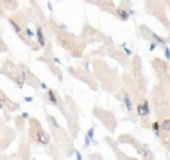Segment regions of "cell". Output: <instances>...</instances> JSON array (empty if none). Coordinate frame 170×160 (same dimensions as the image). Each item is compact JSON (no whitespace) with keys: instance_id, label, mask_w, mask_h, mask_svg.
I'll use <instances>...</instances> for the list:
<instances>
[{"instance_id":"6","label":"cell","mask_w":170,"mask_h":160,"mask_svg":"<svg viewBox=\"0 0 170 160\" xmlns=\"http://www.w3.org/2000/svg\"><path fill=\"white\" fill-rule=\"evenodd\" d=\"M136 112H137L139 117H146V115H149V103H148V100H143L142 103H139Z\"/></svg>"},{"instance_id":"3","label":"cell","mask_w":170,"mask_h":160,"mask_svg":"<svg viewBox=\"0 0 170 160\" xmlns=\"http://www.w3.org/2000/svg\"><path fill=\"white\" fill-rule=\"evenodd\" d=\"M93 112H94L100 120L104 121L103 124L109 127V130H113V129H115V118H113V115H112L111 112H107V111H104V109H100V108H94Z\"/></svg>"},{"instance_id":"21","label":"cell","mask_w":170,"mask_h":160,"mask_svg":"<svg viewBox=\"0 0 170 160\" xmlns=\"http://www.w3.org/2000/svg\"><path fill=\"white\" fill-rule=\"evenodd\" d=\"M124 51H125V54H127V56H131V51H130V49H127V48H125Z\"/></svg>"},{"instance_id":"12","label":"cell","mask_w":170,"mask_h":160,"mask_svg":"<svg viewBox=\"0 0 170 160\" xmlns=\"http://www.w3.org/2000/svg\"><path fill=\"white\" fill-rule=\"evenodd\" d=\"M116 15H118V18L121 21H127L128 16H130V12L125 11V9H118V11H116Z\"/></svg>"},{"instance_id":"7","label":"cell","mask_w":170,"mask_h":160,"mask_svg":"<svg viewBox=\"0 0 170 160\" xmlns=\"http://www.w3.org/2000/svg\"><path fill=\"white\" fill-rule=\"evenodd\" d=\"M0 103L6 105V106H8V108L11 109V111H16V109H18V105L9 100V99H8V96H6V94L2 91V90H0Z\"/></svg>"},{"instance_id":"2","label":"cell","mask_w":170,"mask_h":160,"mask_svg":"<svg viewBox=\"0 0 170 160\" xmlns=\"http://www.w3.org/2000/svg\"><path fill=\"white\" fill-rule=\"evenodd\" d=\"M14 138H15V130L3 126L0 127V151L8 148V145L14 141Z\"/></svg>"},{"instance_id":"11","label":"cell","mask_w":170,"mask_h":160,"mask_svg":"<svg viewBox=\"0 0 170 160\" xmlns=\"http://www.w3.org/2000/svg\"><path fill=\"white\" fill-rule=\"evenodd\" d=\"M25 118L23 117V115H18V117L15 118V121H16V129L20 130V132H23L24 130V127H25V121H24Z\"/></svg>"},{"instance_id":"15","label":"cell","mask_w":170,"mask_h":160,"mask_svg":"<svg viewBox=\"0 0 170 160\" xmlns=\"http://www.w3.org/2000/svg\"><path fill=\"white\" fill-rule=\"evenodd\" d=\"M87 136L91 141H94V127H89V130L87 132Z\"/></svg>"},{"instance_id":"19","label":"cell","mask_w":170,"mask_h":160,"mask_svg":"<svg viewBox=\"0 0 170 160\" xmlns=\"http://www.w3.org/2000/svg\"><path fill=\"white\" fill-rule=\"evenodd\" d=\"M75 154H76V160H82V156H81L79 151H75Z\"/></svg>"},{"instance_id":"1","label":"cell","mask_w":170,"mask_h":160,"mask_svg":"<svg viewBox=\"0 0 170 160\" xmlns=\"http://www.w3.org/2000/svg\"><path fill=\"white\" fill-rule=\"evenodd\" d=\"M29 139L36 145L49 144V133H46V130L42 127L40 121L34 117H31L29 120Z\"/></svg>"},{"instance_id":"16","label":"cell","mask_w":170,"mask_h":160,"mask_svg":"<svg viewBox=\"0 0 170 160\" xmlns=\"http://www.w3.org/2000/svg\"><path fill=\"white\" fill-rule=\"evenodd\" d=\"M24 33L27 34V38H33V36H34V33H33L29 27H25V29H24Z\"/></svg>"},{"instance_id":"13","label":"cell","mask_w":170,"mask_h":160,"mask_svg":"<svg viewBox=\"0 0 170 160\" xmlns=\"http://www.w3.org/2000/svg\"><path fill=\"white\" fill-rule=\"evenodd\" d=\"M152 130H154V133H155V136H160V121H154V123H152Z\"/></svg>"},{"instance_id":"20","label":"cell","mask_w":170,"mask_h":160,"mask_svg":"<svg viewBox=\"0 0 170 160\" xmlns=\"http://www.w3.org/2000/svg\"><path fill=\"white\" fill-rule=\"evenodd\" d=\"M0 160H11V157H6V156H0Z\"/></svg>"},{"instance_id":"10","label":"cell","mask_w":170,"mask_h":160,"mask_svg":"<svg viewBox=\"0 0 170 160\" xmlns=\"http://www.w3.org/2000/svg\"><path fill=\"white\" fill-rule=\"evenodd\" d=\"M151 38L154 39L158 45H161V47H166V43L167 42H170V39H164V38H161V36H158L157 33H151Z\"/></svg>"},{"instance_id":"17","label":"cell","mask_w":170,"mask_h":160,"mask_svg":"<svg viewBox=\"0 0 170 160\" xmlns=\"http://www.w3.org/2000/svg\"><path fill=\"white\" fill-rule=\"evenodd\" d=\"M164 56L167 60H170V48L169 47H164Z\"/></svg>"},{"instance_id":"9","label":"cell","mask_w":170,"mask_h":160,"mask_svg":"<svg viewBox=\"0 0 170 160\" xmlns=\"http://www.w3.org/2000/svg\"><path fill=\"white\" fill-rule=\"evenodd\" d=\"M36 38H38V43L40 47L46 45V39H45V36H43V30H42L40 25H38V29H36Z\"/></svg>"},{"instance_id":"5","label":"cell","mask_w":170,"mask_h":160,"mask_svg":"<svg viewBox=\"0 0 170 160\" xmlns=\"http://www.w3.org/2000/svg\"><path fill=\"white\" fill-rule=\"evenodd\" d=\"M45 102L51 103L54 106H61L60 97L57 96V93L54 91V90H51V88H48V90H46V94H45Z\"/></svg>"},{"instance_id":"14","label":"cell","mask_w":170,"mask_h":160,"mask_svg":"<svg viewBox=\"0 0 170 160\" xmlns=\"http://www.w3.org/2000/svg\"><path fill=\"white\" fill-rule=\"evenodd\" d=\"M161 127H163L164 130H170V120H164L163 123H161Z\"/></svg>"},{"instance_id":"8","label":"cell","mask_w":170,"mask_h":160,"mask_svg":"<svg viewBox=\"0 0 170 160\" xmlns=\"http://www.w3.org/2000/svg\"><path fill=\"white\" fill-rule=\"evenodd\" d=\"M122 103H124V106H125V109H127V112H128V114H131V112H133V102H131V99H130V96H128V93H127V91H124V96H122Z\"/></svg>"},{"instance_id":"4","label":"cell","mask_w":170,"mask_h":160,"mask_svg":"<svg viewBox=\"0 0 170 160\" xmlns=\"http://www.w3.org/2000/svg\"><path fill=\"white\" fill-rule=\"evenodd\" d=\"M16 157H18L16 160H30V147H29V144H27L25 139H21Z\"/></svg>"},{"instance_id":"18","label":"cell","mask_w":170,"mask_h":160,"mask_svg":"<svg viewBox=\"0 0 170 160\" xmlns=\"http://www.w3.org/2000/svg\"><path fill=\"white\" fill-rule=\"evenodd\" d=\"M157 45H158L157 42H151V43H149V49H151V51H154V49L157 48Z\"/></svg>"}]
</instances>
